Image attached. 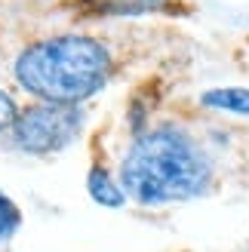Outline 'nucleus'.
Here are the masks:
<instances>
[{
	"instance_id": "f257e3e1",
	"label": "nucleus",
	"mask_w": 249,
	"mask_h": 252,
	"mask_svg": "<svg viewBox=\"0 0 249 252\" xmlns=\"http://www.w3.org/2000/svg\"><path fill=\"white\" fill-rule=\"evenodd\" d=\"M117 182L129 203L142 209L182 206L213 191L216 163L188 126L166 120L132 135L120 157Z\"/></svg>"
},
{
	"instance_id": "f03ea898",
	"label": "nucleus",
	"mask_w": 249,
	"mask_h": 252,
	"mask_svg": "<svg viewBox=\"0 0 249 252\" xmlns=\"http://www.w3.org/2000/svg\"><path fill=\"white\" fill-rule=\"evenodd\" d=\"M12 77L37 102L83 105L111 83L114 53L93 34H53L22 49Z\"/></svg>"
},
{
	"instance_id": "7ed1b4c3",
	"label": "nucleus",
	"mask_w": 249,
	"mask_h": 252,
	"mask_svg": "<svg viewBox=\"0 0 249 252\" xmlns=\"http://www.w3.org/2000/svg\"><path fill=\"white\" fill-rule=\"evenodd\" d=\"M86 126L83 105H53L37 102L19 108L16 120L9 126V145L28 157H53L62 154L80 138Z\"/></svg>"
},
{
	"instance_id": "20e7f679",
	"label": "nucleus",
	"mask_w": 249,
	"mask_h": 252,
	"mask_svg": "<svg viewBox=\"0 0 249 252\" xmlns=\"http://www.w3.org/2000/svg\"><path fill=\"white\" fill-rule=\"evenodd\" d=\"M86 194L93 197V203L105 206V209H123L129 203L120 182H117V175L111 172L105 163H93V166L86 169Z\"/></svg>"
},
{
	"instance_id": "39448f33",
	"label": "nucleus",
	"mask_w": 249,
	"mask_h": 252,
	"mask_svg": "<svg viewBox=\"0 0 249 252\" xmlns=\"http://www.w3.org/2000/svg\"><path fill=\"white\" fill-rule=\"evenodd\" d=\"M200 108L221 111L234 117H249V90L246 86H216V90L200 93Z\"/></svg>"
},
{
	"instance_id": "423d86ee",
	"label": "nucleus",
	"mask_w": 249,
	"mask_h": 252,
	"mask_svg": "<svg viewBox=\"0 0 249 252\" xmlns=\"http://www.w3.org/2000/svg\"><path fill=\"white\" fill-rule=\"evenodd\" d=\"M19 228H22V212H19V206L12 203L3 191H0V246L9 243L12 237L19 234Z\"/></svg>"
},
{
	"instance_id": "0eeeda50",
	"label": "nucleus",
	"mask_w": 249,
	"mask_h": 252,
	"mask_svg": "<svg viewBox=\"0 0 249 252\" xmlns=\"http://www.w3.org/2000/svg\"><path fill=\"white\" fill-rule=\"evenodd\" d=\"M16 114H19L16 98H12L6 90H0V135L9 132V126H12V120H16Z\"/></svg>"
},
{
	"instance_id": "6e6552de",
	"label": "nucleus",
	"mask_w": 249,
	"mask_h": 252,
	"mask_svg": "<svg viewBox=\"0 0 249 252\" xmlns=\"http://www.w3.org/2000/svg\"><path fill=\"white\" fill-rule=\"evenodd\" d=\"M132 3H135V6H142V9L148 12V9H160V6H166V0H132Z\"/></svg>"
}]
</instances>
